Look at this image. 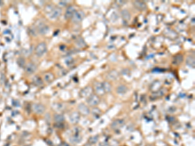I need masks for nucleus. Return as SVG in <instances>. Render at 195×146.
<instances>
[{"mask_svg": "<svg viewBox=\"0 0 195 146\" xmlns=\"http://www.w3.org/2000/svg\"><path fill=\"white\" fill-rule=\"evenodd\" d=\"M33 83L36 85H41L42 84V81L39 77H35L33 78Z\"/></svg>", "mask_w": 195, "mask_h": 146, "instance_id": "b1692460", "label": "nucleus"}, {"mask_svg": "<svg viewBox=\"0 0 195 146\" xmlns=\"http://www.w3.org/2000/svg\"><path fill=\"white\" fill-rule=\"evenodd\" d=\"M78 109H79V111L80 112V113L84 115V116H87V115L89 114L90 110L89 109V107L86 104L81 103L78 106Z\"/></svg>", "mask_w": 195, "mask_h": 146, "instance_id": "6e6552de", "label": "nucleus"}, {"mask_svg": "<svg viewBox=\"0 0 195 146\" xmlns=\"http://www.w3.org/2000/svg\"><path fill=\"white\" fill-rule=\"evenodd\" d=\"M81 140V138L79 135H74L70 138L71 142L72 143H78Z\"/></svg>", "mask_w": 195, "mask_h": 146, "instance_id": "5701e85b", "label": "nucleus"}, {"mask_svg": "<svg viewBox=\"0 0 195 146\" xmlns=\"http://www.w3.org/2000/svg\"><path fill=\"white\" fill-rule=\"evenodd\" d=\"M80 119V115L77 112H74L70 116V120L71 123H77Z\"/></svg>", "mask_w": 195, "mask_h": 146, "instance_id": "9d476101", "label": "nucleus"}, {"mask_svg": "<svg viewBox=\"0 0 195 146\" xmlns=\"http://www.w3.org/2000/svg\"><path fill=\"white\" fill-rule=\"evenodd\" d=\"M92 113H93L94 116H96L97 118L98 117H100V116L102 114L101 111H100V109H94L93 111H92Z\"/></svg>", "mask_w": 195, "mask_h": 146, "instance_id": "a878e982", "label": "nucleus"}, {"mask_svg": "<svg viewBox=\"0 0 195 146\" xmlns=\"http://www.w3.org/2000/svg\"><path fill=\"white\" fill-rule=\"evenodd\" d=\"M75 11H75L74 7H69L67 9L66 13H65V17H66V18H72V16L74 15V14Z\"/></svg>", "mask_w": 195, "mask_h": 146, "instance_id": "f8f14e48", "label": "nucleus"}, {"mask_svg": "<svg viewBox=\"0 0 195 146\" xmlns=\"http://www.w3.org/2000/svg\"><path fill=\"white\" fill-rule=\"evenodd\" d=\"M54 119L55 121H56L57 123H62L63 122L64 120V118L63 116L60 114H56L55 116H54Z\"/></svg>", "mask_w": 195, "mask_h": 146, "instance_id": "412c9836", "label": "nucleus"}, {"mask_svg": "<svg viewBox=\"0 0 195 146\" xmlns=\"http://www.w3.org/2000/svg\"><path fill=\"white\" fill-rule=\"evenodd\" d=\"M38 31L41 34H46L49 31V27L44 23H42L38 26Z\"/></svg>", "mask_w": 195, "mask_h": 146, "instance_id": "2eb2a0df", "label": "nucleus"}, {"mask_svg": "<svg viewBox=\"0 0 195 146\" xmlns=\"http://www.w3.org/2000/svg\"><path fill=\"white\" fill-rule=\"evenodd\" d=\"M94 90H95L96 93L97 94V95L102 96V95H104L105 94L104 88H103V86H102V83H99V82L96 83L94 84Z\"/></svg>", "mask_w": 195, "mask_h": 146, "instance_id": "20e7f679", "label": "nucleus"}, {"mask_svg": "<svg viewBox=\"0 0 195 146\" xmlns=\"http://www.w3.org/2000/svg\"><path fill=\"white\" fill-rule=\"evenodd\" d=\"M47 51V46L44 42L40 43L37 46L35 49L36 55L38 56H42Z\"/></svg>", "mask_w": 195, "mask_h": 146, "instance_id": "7ed1b4c3", "label": "nucleus"}, {"mask_svg": "<svg viewBox=\"0 0 195 146\" xmlns=\"http://www.w3.org/2000/svg\"><path fill=\"white\" fill-rule=\"evenodd\" d=\"M85 16V14L84 12L82 11H75L74 15L72 17V20L74 23H78L79 22H81L83 19L84 18V17Z\"/></svg>", "mask_w": 195, "mask_h": 146, "instance_id": "f03ea898", "label": "nucleus"}, {"mask_svg": "<svg viewBox=\"0 0 195 146\" xmlns=\"http://www.w3.org/2000/svg\"><path fill=\"white\" fill-rule=\"evenodd\" d=\"M44 81L47 83H50L54 79V75L52 73H47L44 75Z\"/></svg>", "mask_w": 195, "mask_h": 146, "instance_id": "aec40b11", "label": "nucleus"}, {"mask_svg": "<svg viewBox=\"0 0 195 146\" xmlns=\"http://www.w3.org/2000/svg\"><path fill=\"white\" fill-rule=\"evenodd\" d=\"M87 102L89 105L91 106H96L100 103V98L96 94H91L89 97H88Z\"/></svg>", "mask_w": 195, "mask_h": 146, "instance_id": "f257e3e1", "label": "nucleus"}, {"mask_svg": "<svg viewBox=\"0 0 195 146\" xmlns=\"http://www.w3.org/2000/svg\"><path fill=\"white\" fill-rule=\"evenodd\" d=\"M127 91H128V88L124 85L119 86L116 88V92L118 94H124L126 93Z\"/></svg>", "mask_w": 195, "mask_h": 146, "instance_id": "6ab92c4d", "label": "nucleus"}, {"mask_svg": "<svg viewBox=\"0 0 195 146\" xmlns=\"http://www.w3.org/2000/svg\"><path fill=\"white\" fill-rule=\"evenodd\" d=\"M124 124V121L122 119H116L115 121H114L111 124V127L114 129H118L119 127H120L121 126H122Z\"/></svg>", "mask_w": 195, "mask_h": 146, "instance_id": "ddd939ff", "label": "nucleus"}, {"mask_svg": "<svg viewBox=\"0 0 195 146\" xmlns=\"http://www.w3.org/2000/svg\"><path fill=\"white\" fill-rule=\"evenodd\" d=\"M195 57L194 56H193L192 55H189L187 56V59H186V64L188 66L195 68Z\"/></svg>", "mask_w": 195, "mask_h": 146, "instance_id": "f3484780", "label": "nucleus"}, {"mask_svg": "<svg viewBox=\"0 0 195 146\" xmlns=\"http://www.w3.org/2000/svg\"><path fill=\"white\" fill-rule=\"evenodd\" d=\"M133 4L135 8H137L139 11H144L146 9V5L142 1H135L133 3Z\"/></svg>", "mask_w": 195, "mask_h": 146, "instance_id": "1a4fd4ad", "label": "nucleus"}, {"mask_svg": "<svg viewBox=\"0 0 195 146\" xmlns=\"http://www.w3.org/2000/svg\"><path fill=\"white\" fill-rule=\"evenodd\" d=\"M118 76V72L116 70H112L110 72H109L107 75V79L110 81H114L117 79V77Z\"/></svg>", "mask_w": 195, "mask_h": 146, "instance_id": "9b49d317", "label": "nucleus"}, {"mask_svg": "<svg viewBox=\"0 0 195 146\" xmlns=\"http://www.w3.org/2000/svg\"><path fill=\"white\" fill-rule=\"evenodd\" d=\"M61 14V9L59 8H53L52 11L49 13L50 18L52 19H55L58 18Z\"/></svg>", "mask_w": 195, "mask_h": 146, "instance_id": "0eeeda50", "label": "nucleus"}, {"mask_svg": "<svg viewBox=\"0 0 195 146\" xmlns=\"http://www.w3.org/2000/svg\"><path fill=\"white\" fill-rule=\"evenodd\" d=\"M33 111L37 114H42L45 111V106L42 104H34L32 106Z\"/></svg>", "mask_w": 195, "mask_h": 146, "instance_id": "423d86ee", "label": "nucleus"}, {"mask_svg": "<svg viewBox=\"0 0 195 146\" xmlns=\"http://www.w3.org/2000/svg\"><path fill=\"white\" fill-rule=\"evenodd\" d=\"M92 89L90 86H86L83 88L80 92V95L83 97H88L92 94Z\"/></svg>", "mask_w": 195, "mask_h": 146, "instance_id": "39448f33", "label": "nucleus"}, {"mask_svg": "<svg viewBox=\"0 0 195 146\" xmlns=\"http://www.w3.org/2000/svg\"><path fill=\"white\" fill-rule=\"evenodd\" d=\"M182 61H183V56L179 54V55H176V56L174 57L172 63H173L174 64L177 65V64H180Z\"/></svg>", "mask_w": 195, "mask_h": 146, "instance_id": "a211bd4d", "label": "nucleus"}, {"mask_svg": "<svg viewBox=\"0 0 195 146\" xmlns=\"http://www.w3.org/2000/svg\"><path fill=\"white\" fill-rule=\"evenodd\" d=\"M122 15L123 18L126 20H129L131 18V15H130L128 11H126V10H123L122 12Z\"/></svg>", "mask_w": 195, "mask_h": 146, "instance_id": "4be33fe9", "label": "nucleus"}, {"mask_svg": "<svg viewBox=\"0 0 195 146\" xmlns=\"http://www.w3.org/2000/svg\"><path fill=\"white\" fill-rule=\"evenodd\" d=\"M98 139H99V138L98 136H92L90 138L89 142H90L91 144H96L98 141Z\"/></svg>", "mask_w": 195, "mask_h": 146, "instance_id": "393cba45", "label": "nucleus"}, {"mask_svg": "<svg viewBox=\"0 0 195 146\" xmlns=\"http://www.w3.org/2000/svg\"><path fill=\"white\" fill-rule=\"evenodd\" d=\"M102 86L104 88V90L105 93H109L111 92L112 90V86L109 82L105 81L102 83Z\"/></svg>", "mask_w": 195, "mask_h": 146, "instance_id": "dca6fc26", "label": "nucleus"}, {"mask_svg": "<svg viewBox=\"0 0 195 146\" xmlns=\"http://www.w3.org/2000/svg\"><path fill=\"white\" fill-rule=\"evenodd\" d=\"M37 70V67L33 63H29L27 64V66H26V68H25V70L27 71L28 73H34L35 70Z\"/></svg>", "mask_w": 195, "mask_h": 146, "instance_id": "4468645a", "label": "nucleus"}]
</instances>
